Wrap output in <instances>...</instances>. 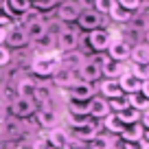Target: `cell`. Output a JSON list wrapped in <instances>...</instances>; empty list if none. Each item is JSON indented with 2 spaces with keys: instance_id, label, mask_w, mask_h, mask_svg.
I'll return each mask as SVG.
<instances>
[{
  "instance_id": "obj_1",
  "label": "cell",
  "mask_w": 149,
  "mask_h": 149,
  "mask_svg": "<svg viewBox=\"0 0 149 149\" xmlns=\"http://www.w3.org/2000/svg\"><path fill=\"white\" fill-rule=\"evenodd\" d=\"M59 66H61V57L53 51V53L37 55L35 59H33L31 68H33V72H37L40 77H48V74H53L57 68H59Z\"/></svg>"
},
{
  "instance_id": "obj_2",
  "label": "cell",
  "mask_w": 149,
  "mask_h": 149,
  "mask_svg": "<svg viewBox=\"0 0 149 149\" xmlns=\"http://www.w3.org/2000/svg\"><path fill=\"white\" fill-rule=\"evenodd\" d=\"M101 72L105 74L107 79H121L125 72H130V68H127V64H123V61H114V59H110V57H105V59L101 61Z\"/></svg>"
},
{
  "instance_id": "obj_3",
  "label": "cell",
  "mask_w": 149,
  "mask_h": 149,
  "mask_svg": "<svg viewBox=\"0 0 149 149\" xmlns=\"http://www.w3.org/2000/svg\"><path fill=\"white\" fill-rule=\"evenodd\" d=\"M5 42L9 44V46H26L31 40H29L26 31H24V26H20V24H11L9 29H7V37H5Z\"/></svg>"
},
{
  "instance_id": "obj_4",
  "label": "cell",
  "mask_w": 149,
  "mask_h": 149,
  "mask_svg": "<svg viewBox=\"0 0 149 149\" xmlns=\"http://www.w3.org/2000/svg\"><path fill=\"white\" fill-rule=\"evenodd\" d=\"M79 74H81V81H86V84H94V81L101 77V64H99L97 59H86L84 64L79 66Z\"/></svg>"
},
{
  "instance_id": "obj_5",
  "label": "cell",
  "mask_w": 149,
  "mask_h": 149,
  "mask_svg": "<svg viewBox=\"0 0 149 149\" xmlns=\"http://www.w3.org/2000/svg\"><path fill=\"white\" fill-rule=\"evenodd\" d=\"M107 53H110V59L114 61H123L125 64L130 59V53H132V46L123 40H112L110 46H107Z\"/></svg>"
},
{
  "instance_id": "obj_6",
  "label": "cell",
  "mask_w": 149,
  "mask_h": 149,
  "mask_svg": "<svg viewBox=\"0 0 149 149\" xmlns=\"http://www.w3.org/2000/svg\"><path fill=\"white\" fill-rule=\"evenodd\" d=\"M103 22H105V20H103V15H101V13H97L94 9L81 11V15H79V26H81V29H88L90 33L97 31V29H101V24H103Z\"/></svg>"
},
{
  "instance_id": "obj_7",
  "label": "cell",
  "mask_w": 149,
  "mask_h": 149,
  "mask_svg": "<svg viewBox=\"0 0 149 149\" xmlns=\"http://www.w3.org/2000/svg\"><path fill=\"white\" fill-rule=\"evenodd\" d=\"M33 110H35V99H31V97H15L11 101V112L20 118L33 114Z\"/></svg>"
},
{
  "instance_id": "obj_8",
  "label": "cell",
  "mask_w": 149,
  "mask_h": 149,
  "mask_svg": "<svg viewBox=\"0 0 149 149\" xmlns=\"http://www.w3.org/2000/svg\"><path fill=\"white\" fill-rule=\"evenodd\" d=\"M57 46H59V51L72 53L74 48L79 46V35H77L72 29H64V31L57 35Z\"/></svg>"
},
{
  "instance_id": "obj_9",
  "label": "cell",
  "mask_w": 149,
  "mask_h": 149,
  "mask_svg": "<svg viewBox=\"0 0 149 149\" xmlns=\"http://www.w3.org/2000/svg\"><path fill=\"white\" fill-rule=\"evenodd\" d=\"M68 92H70V97H72V101H90V99L94 97L92 84H86V81H74Z\"/></svg>"
},
{
  "instance_id": "obj_10",
  "label": "cell",
  "mask_w": 149,
  "mask_h": 149,
  "mask_svg": "<svg viewBox=\"0 0 149 149\" xmlns=\"http://www.w3.org/2000/svg\"><path fill=\"white\" fill-rule=\"evenodd\" d=\"M107 114H112L107 99H103V97H92V99H90L88 116H94V118H105Z\"/></svg>"
},
{
  "instance_id": "obj_11",
  "label": "cell",
  "mask_w": 149,
  "mask_h": 149,
  "mask_svg": "<svg viewBox=\"0 0 149 149\" xmlns=\"http://www.w3.org/2000/svg\"><path fill=\"white\" fill-rule=\"evenodd\" d=\"M97 134H99V123L90 121V118L84 123V125L72 127V136H74V138H79V140H92Z\"/></svg>"
},
{
  "instance_id": "obj_12",
  "label": "cell",
  "mask_w": 149,
  "mask_h": 149,
  "mask_svg": "<svg viewBox=\"0 0 149 149\" xmlns=\"http://www.w3.org/2000/svg\"><path fill=\"white\" fill-rule=\"evenodd\" d=\"M24 31H26L29 40H40V37H44L48 33V24L44 22V18H37V20H31V22L24 24Z\"/></svg>"
},
{
  "instance_id": "obj_13",
  "label": "cell",
  "mask_w": 149,
  "mask_h": 149,
  "mask_svg": "<svg viewBox=\"0 0 149 149\" xmlns=\"http://www.w3.org/2000/svg\"><path fill=\"white\" fill-rule=\"evenodd\" d=\"M57 15H59L61 22H70V20H79L81 15V9L77 2H70V0H66V2H61L59 9H57Z\"/></svg>"
},
{
  "instance_id": "obj_14",
  "label": "cell",
  "mask_w": 149,
  "mask_h": 149,
  "mask_svg": "<svg viewBox=\"0 0 149 149\" xmlns=\"http://www.w3.org/2000/svg\"><path fill=\"white\" fill-rule=\"evenodd\" d=\"M51 103L53 101H48V103H42V110L37 112V121H40V125L42 127H48V130H53L55 127V123H57V114H55V107H51Z\"/></svg>"
},
{
  "instance_id": "obj_15",
  "label": "cell",
  "mask_w": 149,
  "mask_h": 149,
  "mask_svg": "<svg viewBox=\"0 0 149 149\" xmlns=\"http://www.w3.org/2000/svg\"><path fill=\"white\" fill-rule=\"evenodd\" d=\"M88 37H90V44H92L94 51H105V48L110 46V40H112L107 29H97V31H92Z\"/></svg>"
},
{
  "instance_id": "obj_16",
  "label": "cell",
  "mask_w": 149,
  "mask_h": 149,
  "mask_svg": "<svg viewBox=\"0 0 149 149\" xmlns=\"http://www.w3.org/2000/svg\"><path fill=\"white\" fill-rule=\"evenodd\" d=\"M118 86H121V90H123V94H136V92H140V90H143V81H138L134 77V74L132 72H125L121 77V79H118Z\"/></svg>"
},
{
  "instance_id": "obj_17",
  "label": "cell",
  "mask_w": 149,
  "mask_h": 149,
  "mask_svg": "<svg viewBox=\"0 0 149 149\" xmlns=\"http://www.w3.org/2000/svg\"><path fill=\"white\" fill-rule=\"evenodd\" d=\"M101 94H103V99H107V101H112V99H118V97H123V90H121V86H118V79H105L101 84Z\"/></svg>"
},
{
  "instance_id": "obj_18",
  "label": "cell",
  "mask_w": 149,
  "mask_h": 149,
  "mask_svg": "<svg viewBox=\"0 0 149 149\" xmlns=\"http://www.w3.org/2000/svg\"><path fill=\"white\" fill-rule=\"evenodd\" d=\"M51 77H53V84L61 86V88H70V86L74 84V72L68 70V68H57Z\"/></svg>"
},
{
  "instance_id": "obj_19",
  "label": "cell",
  "mask_w": 149,
  "mask_h": 149,
  "mask_svg": "<svg viewBox=\"0 0 149 149\" xmlns=\"http://www.w3.org/2000/svg\"><path fill=\"white\" fill-rule=\"evenodd\" d=\"M68 132L66 130H61V127H53V130H48V136H46V140L53 145L55 149H64V145L68 143Z\"/></svg>"
},
{
  "instance_id": "obj_20",
  "label": "cell",
  "mask_w": 149,
  "mask_h": 149,
  "mask_svg": "<svg viewBox=\"0 0 149 149\" xmlns=\"http://www.w3.org/2000/svg\"><path fill=\"white\" fill-rule=\"evenodd\" d=\"M143 134H145V130H143V125H138V123L125 125L123 132H121V136L125 138V143H140V140H143Z\"/></svg>"
},
{
  "instance_id": "obj_21",
  "label": "cell",
  "mask_w": 149,
  "mask_h": 149,
  "mask_svg": "<svg viewBox=\"0 0 149 149\" xmlns=\"http://www.w3.org/2000/svg\"><path fill=\"white\" fill-rule=\"evenodd\" d=\"M130 59L134 64H149V44H134Z\"/></svg>"
},
{
  "instance_id": "obj_22",
  "label": "cell",
  "mask_w": 149,
  "mask_h": 149,
  "mask_svg": "<svg viewBox=\"0 0 149 149\" xmlns=\"http://www.w3.org/2000/svg\"><path fill=\"white\" fill-rule=\"evenodd\" d=\"M15 92H18V97H31L35 94V81L31 79V77H22V79L15 81Z\"/></svg>"
},
{
  "instance_id": "obj_23",
  "label": "cell",
  "mask_w": 149,
  "mask_h": 149,
  "mask_svg": "<svg viewBox=\"0 0 149 149\" xmlns=\"http://www.w3.org/2000/svg\"><path fill=\"white\" fill-rule=\"evenodd\" d=\"M132 15H134V13L125 11L121 5H116V2H114V5H112V9H110V18L114 20V22H121V24H127V22L132 20Z\"/></svg>"
},
{
  "instance_id": "obj_24",
  "label": "cell",
  "mask_w": 149,
  "mask_h": 149,
  "mask_svg": "<svg viewBox=\"0 0 149 149\" xmlns=\"http://www.w3.org/2000/svg\"><path fill=\"white\" fill-rule=\"evenodd\" d=\"M103 125H105V130L112 132V134H121L123 127H125L121 123V118H118V114H107V116L103 118Z\"/></svg>"
},
{
  "instance_id": "obj_25",
  "label": "cell",
  "mask_w": 149,
  "mask_h": 149,
  "mask_svg": "<svg viewBox=\"0 0 149 149\" xmlns=\"http://www.w3.org/2000/svg\"><path fill=\"white\" fill-rule=\"evenodd\" d=\"M90 149H114V138L112 136H101L97 134L92 140H90Z\"/></svg>"
},
{
  "instance_id": "obj_26",
  "label": "cell",
  "mask_w": 149,
  "mask_h": 149,
  "mask_svg": "<svg viewBox=\"0 0 149 149\" xmlns=\"http://www.w3.org/2000/svg\"><path fill=\"white\" fill-rule=\"evenodd\" d=\"M118 118H121L123 125H134V123L140 121V112L134 110V107H125L123 112H118Z\"/></svg>"
},
{
  "instance_id": "obj_27",
  "label": "cell",
  "mask_w": 149,
  "mask_h": 149,
  "mask_svg": "<svg viewBox=\"0 0 149 149\" xmlns=\"http://www.w3.org/2000/svg\"><path fill=\"white\" fill-rule=\"evenodd\" d=\"M127 101H130V107H134V110H145L147 112L149 110V99L147 97H143V92H136V94H130L127 97Z\"/></svg>"
},
{
  "instance_id": "obj_28",
  "label": "cell",
  "mask_w": 149,
  "mask_h": 149,
  "mask_svg": "<svg viewBox=\"0 0 149 149\" xmlns=\"http://www.w3.org/2000/svg\"><path fill=\"white\" fill-rule=\"evenodd\" d=\"M84 57H81V53H70V55H66V57H61V68H68V70H74V68H79L81 64H84Z\"/></svg>"
},
{
  "instance_id": "obj_29",
  "label": "cell",
  "mask_w": 149,
  "mask_h": 149,
  "mask_svg": "<svg viewBox=\"0 0 149 149\" xmlns=\"http://www.w3.org/2000/svg\"><path fill=\"white\" fill-rule=\"evenodd\" d=\"M33 99H37L40 103H48V101H53L51 86H46V84H35V94H33Z\"/></svg>"
},
{
  "instance_id": "obj_30",
  "label": "cell",
  "mask_w": 149,
  "mask_h": 149,
  "mask_svg": "<svg viewBox=\"0 0 149 149\" xmlns=\"http://www.w3.org/2000/svg\"><path fill=\"white\" fill-rule=\"evenodd\" d=\"M130 72L134 74L138 81H149V64H132V68H130Z\"/></svg>"
},
{
  "instance_id": "obj_31",
  "label": "cell",
  "mask_w": 149,
  "mask_h": 149,
  "mask_svg": "<svg viewBox=\"0 0 149 149\" xmlns=\"http://www.w3.org/2000/svg\"><path fill=\"white\" fill-rule=\"evenodd\" d=\"M7 5H9V9L13 11V13H26L33 7L31 0H7Z\"/></svg>"
},
{
  "instance_id": "obj_32",
  "label": "cell",
  "mask_w": 149,
  "mask_h": 149,
  "mask_svg": "<svg viewBox=\"0 0 149 149\" xmlns=\"http://www.w3.org/2000/svg\"><path fill=\"white\" fill-rule=\"evenodd\" d=\"M53 44H55V35H44V37H40V40H35V46L40 48V51H46V53H53L51 48H53Z\"/></svg>"
},
{
  "instance_id": "obj_33",
  "label": "cell",
  "mask_w": 149,
  "mask_h": 149,
  "mask_svg": "<svg viewBox=\"0 0 149 149\" xmlns=\"http://www.w3.org/2000/svg\"><path fill=\"white\" fill-rule=\"evenodd\" d=\"M112 5H114V0H97L94 2V11L97 13H105V15H110V9H112Z\"/></svg>"
},
{
  "instance_id": "obj_34",
  "label": "cell",
  "mask_w": 149,
  "mask_h": 149,
  "mask_svg": "<svg viewBox=\"0 0 149 149\" xmlns=\"http://www.w3.org/2000/svg\"><path fill=\"white\" fill-rule=\"evenodd\" d=\"M110 103V110H116V114L118 112H123L125 107H130V101H127V97L123 99V97H118V99H112V101H107Z\"/></svg>"
},
{
  "instance_id": "obj_35",
  "label": "cell",
  "mask_w": 149,
  "mask_h": 149,
  "mask_svg": "<svg viewBox=\"0 0 149 149\" xmlns=\"http://www.w3.org/2000/svg\"><path fill=\"white\" fill-rule=\"evenodd\" d=\"M116 5H121L125 11H130V13H136L140 7V0H114Z\"/></svg>"
},
{
  "instance_id": "obj_36",
  "label": "cell",
  "mask_w": 149,
  "mask_h": 149,
  "mask_svg": "<svg viewBox=\"0 0 149 149\" xmlns=\"http://www.w3.org/2000/svg\"><path fill=\"white\" fill-rule=\"evenodd\" d=\"M64 149H86V143L72 136V138H68V143L64 145Z\"/></svg>"
},
{
  "instance_id": "obj_37",
  "label": "cell",
  "mask_w": 149,
  "mask_h": 149,
  "mask_svg": "<svg viewBox=\"0 0 149 149\" xmlns=\"http://www.w3.org/2000/svg\"><path fill=\"white\" fill-rule=\"evenodd\" d=\"M55 2H57V0H35L33 5L37 7V11H46V9H53Z\"/></svg>"
},
{
  "instance_id": "obj_38",
  "label": "cell",
  "mask_w": 149,
  "mask_h": 149,
  "mask_svg": "<svg viewBox=\"0 0 149 149\" xmlns=\"http://www.w3.org/2000/svg\"><path fill=\"white\" fill-rule=\"evenodd\" d=\"M136 15H138L140 20H145V22L149 20V0H147V2H140V7H138V11H136Z\"/></svg>"
},
{
  "instance_id": "obj_39",
  "label": "cell",
  "mask_w": 149,
  "mask_h": 149,
  "mask_svg": "<svg viewBox=\"0 0 149 149\" xmlns=\"http://www.w3.org/2000/svg\"><path fill=\"white\" fill-rule=\"evenodd\" d=\"M31 149H55V147H53L46 138H35V140H33V145H31Z\"/></svg>"
},
{
  "instance_id": "obj_40",
  "label": "cell",
  "mask_w": 149,
  "mask_h": 149,
  "mask_svg": "<svg viewBox=\"0 0 149 149\" xmlns=\"http://www.w3.org/2000/svg\"><path fill=\"white\" fill-rule=\"evenodd\" d=\"M11 20H13V18H11V15L7 13L2 7H0V29H7V26L11 24Z\"/></svg>"
},
{
  "instance_id": "obj_41",
  "label": "cell",
  "mask_w": 149,
  "mask_h": 149,
  "mask_svg": "<svg viewBox=\"0 0 149 149\" xmlns=\"http://www.w3.org/2000/svg\"><path fill=\"white\" fill-rule=\"evenodd\" d=\"M11 61V53H9V48H5V46H0V66H5V64H9Z\"/></svg>"
},
{
  "instance_id": "obj_42",
  "label": "cell",
  "mask_w": 149,
  "mask_h": 149,
  "mask_svg": "<svg viewBox=\"0 0 149 149\" xmlns=\"http://www.w3.org/2000/svg\"><path fill=\"white\" fill-rule=\"evenodd\" d=\"M94 2H97V0H77L79 9H84V11H88V9H94Z\"/></svg>"
},
{
  "instance_id": "obj_43",
  "label": "cell",
  "mask_w": 149,
  "mask_h": 149,
  "mask_svg": "<svg viewBox=\"0 0 149 149\" xmlns=\"http://www.w3.org/2000/svg\"><path fill=\"white\" fill-rule=\"evenodd\" d=\"M125 149H143V140L140 143H125Z\"/></svg>"
},
{
  "instance_id": "obj_44",
  "label": "cell",
  "mask_w": 149,
  "mask_h": 149,
  "mask_svg": "<svg viewBox=\"0 0 149 149\" xmlns=\"http://www.w3.org/2000/svg\"><path fill=\"white\" fill-rule=\"evenodd\" d=\"M143 125H145V130H149V110L143 112Z\"/></svg>"
},
{
  "instance_id": "obj_45",
  "label": "cell",
  "mask_w": 149,
  "mask_h": 149,
  "mask_svg": "<svg viewBox=\"0 0 149 149\" xmlns=\"http://www.w3.org/2000/svg\"><path fill=\"white\" fill-rule=\"evenodd\" d=\"M140 92H143V97L149 99V81H145V84H143V90H140Z\"/></svg>"
},
{
  "instance_id": "obj_46",
  "label": "cell",
  "mask_w": 149,
  "mask_h": 149,
  "mask_svg": "<svg viewBox=\"0 0 149 149\" xmlns=\"http://www.w3.org/2000/svg\"><path fill=\"white\" fill-rule=\"evenodd\" d=\"M7 37V29H0V46H2V42H5Z\"/></svg>"
},
{
  "instance_id": "obj_47",
  "label": "cell",
  "mask_w": 149,
  "mask_h": 149,
  "mask_svg": "<svg viewBox=\"0 0 149 149\" xmlns=\"http://www.w3.org/2000/svg\"><path fill=\"white\" fill-rule=\"evenodd\" d=\"M143 143H149V130H145V134H143Z\"/></svg>"
},
{
  "instance_id": "obj_48",
  "label": "cell",
  "mask_w": 149,
  "mask_h": 149,
  "mask_svg": "<svg viewBox=\"0 0 149 149\" xmlns=\"http://www.w3.org/2000/svg\"><path fill=\"white\" fill-rule=\"evenodd\" d=\"M145 40H147V44H149V26L145 29Z\"/></svg>"
},
{
  "instance_id": "obj_49",
  "label": "cell",
  "mask_w": 149,
  "mask_h": 149,
  "mask_svg": "<svg viewBox=\"0 0 149 149\" xmlns=\"http://www.w3.org/2000/svg\"><path fill=\"white\" fill-rule=\"evenodd\" d=\"M143 149H149V143H143Z\"/></svg>"
},
{
  "instance_id": "obj_50",
  "label": "cell",
  "mask_w": 149,
  "mask_h": 149,
  "mask_svg": "<svg viewBox=\"0 0 149 149\" xmlns=\"http://www.w3.org/2000/svg\"><path fill=\"white\" fill-rule=\"evenodd\" d=\"M145 26H149V20H147V22H145Z\"/></svg>"
},
{
  "instance_id": "obj_51",
  "label": "cell",
  "mask_w": 149,
  "mask_h": 149,
  "mask_svg": "<svg viewBox=\"0 0 149 149\" xmlns=\"http://www.w3.org/2000/svg\"><path fill=\"white\" fill-rule=\"evenodd\" d=\"M33 2H35V0H31V5H33Z\"/></svg>"
},
{
  "instance_id": "obj_52",
  "label": "cell",
  "mask_w": 149,
  "mask_h": 149,
  "mask_svg": "<svg viewBox=\"0 0 149 149\" xmlns=\"http://www.w3.org/2000/svg\"><path fill=\"white\" fill-rule=\"evenodd\" d=\"M0 77H2V72H0Z\"/></svg>"
}]
</instances>
